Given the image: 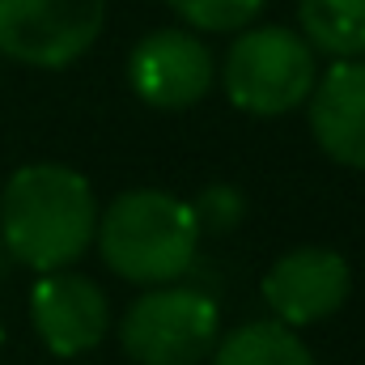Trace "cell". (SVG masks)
Here are the masks:
<instances>
[{
    "instance_id": "12",
    "label": "cell",
    "mask_w": 365,
    "mask_h": 365,
    "mask_svg": "<svg viewBox=\"0 0 365 365\" xmlns=\"http://www.w3.org/2000/svg\"><path fill=\"white\" fill-rule=\"evenodd\" d=\"M191 30H208V34H238L247 30L268 0H166Z\"/></svg>"
},
{
    "instance_id": "5",
    "label": "cell",
    "mask_w": 365,
    "mask_h": 365,
    "mask_svg": "<svg viewBox=\"0 0 365 365\" xmlns=\"http://www.w3.org/2000/svg\"><path fill=\"white\" fill-rule=\"evenodd\" d=\"M102 26L106 0H0V56L26 68H68Z\"/></svg>"
},
{
    "instance_id": "13",
    "label": "cell",
    "mask_w": 365,
    "mask_h": 365,
    "mask_svg": "<svg viewBox=\"0 0 365 365\" xmlns=\"http://www.w3.org/2000/svg\"><path fill=\"white\" fill-rule=\"evenodd\" d=\"M191 217H195L200 234H230V230H238L242 217H247V195H242L238 187H230V182H208V187L195 195Z\"/></svg>"
},
{
    "instance_id": "3",
    "label": "cell",
    "mask_w": 365,
    "mask_h": 365,
    "mask_svg": "<svg viewBox=\"0 0 365 365\" xmlns=\"http://www.w3.org/2000/svg\"><path fill=\"white\" fill-rule=\"evenodd\" d=\"M319 81V60L314 47L284 26H247L230 43L221 60V86L225 98L255 115V119H276L297 106Z\"/></svg>"
},
{
    "instance_id": "1",
    "label": "cell",
    "mask_w": 365,
    "mask_h": 365,
    "mask_svg": "<svg viewBox=\"0 0 365 365\" xmlns=\"http://www.w3.org/2000/svg\"><path fill=\"white\" fill-rule=\"evenodd\" d=\"M98 200L90 179L60 162L21 166L0 195V242L30 272L73 268L93 242Z\"/></svg>"
},
{
    "instance_id": "11",
    "label": "cell",
    "mask_w": 365,
    "mask_h": 365,
    "mask_svg": "<svg viewBox=\"0 0 365 365\" xmlns=\"http://www.w3.org/2000/svg\"><path fill=\"white\" fill-rule=\"evenodd\" d=\"M208 357L212 365H319L314 353L306 349V340L276 319L242 323L238 331L221 336Z\"/></svg>"
},
{
    "instance_id": "10",
    "label": "cell",
    "mask_w": 365,
    "mask_h": 365,
    "mask_svg": "<svg viewBox=\"0 0 365 365\" xmlns=\"http://www.w3.org/2000/svg\"><path fill=\"white\" fill-rule=\"evenodd\" d=\"M297 21L314 56L331 60L365 56V0H297Z\"/></svg>"
},
{
    "instance_id": "14",
    "label": "cell",
    "mask_w": 365,
    "mask_h": 365,
    "mask_svg": "<svg viewBox=\"0 0 365 365\" xmlns=\"http://www.w3.org/2000/svg\"><path fill=\"white\" fill-rule=\"evenodd\" d=\"M4 255H9V251H4V242H0V272H4Z\"/></svg>"
},
{
    "instance_id": "4",
    "label": "cell",
    "mask_w": 365,
    "mask_h": 365,
    "mask_svg": "<svg viewBox=\"0 0 365 365\" xmlns=\"http://www.w3.org/2000/svg\"><path fill=\"white\" fill-rule=\"evenodd\" d=\"M217 297L195 284H153L119 319V344L136 365H200L217 349Z\"/></svg>"
},
{
    "instance_id": "7",
    "label": "cell",
    "mask_w": 365,
    "mask_h": 365,
    "mask_svg": "<svg viewBox=\"0 0 365 365\" xmlns=\"http://www.w3.org/2000/svg\"><path fill=\"white\" fill-rule=\"evenodd\" d=\"M353 289V272L331 247H297L264 276V302L284 327H310L331 319Z\"/></svg>"
},
{
    "instance_id": "15",
    "label": "cell",
    "mask_w": 365,
    "mask_h": 365,
    "mask_svg": "<svg viewBox=\"0 0 365 365\" xmlns=\"http://www.w3.org/2000/svg\"><path fill=\"white\" fill-rule=\"evenodd\" d=\"M0 340H4V327H0Z\"/></svg>"
},
{
    "instance_id": "9",
    "label": "cell",
    "mask_w": 365,
    "mask_h": 365,
    "mask_svg": "<svg viewBox=\"0 0 365 365\" xmlns=\"http://www.w3.org/2000/svg\"><path fill=\"white\" fill-rule=\"evenodd\" d=\"M314 145L349 170H365V56L336 60L306 98Z\"/></svg>"
},
{
    "instance_id": "8",
    "label": "cell",
    "mask_w": 365,
    "mask_h": 365,
    "mask_svg": "<svg viewBox=\"0 0 365 365\" xmlns=\"http://www.w3.org/2000/svg\"><path fill=\"white\" fill-rule=\"evenodd\" d=\"M30 319L51 357H81L102 344L110 331V302L90 276H77L68 268L43 272L30 293Z\"/></svg>"
},
{
    "instance_id": "2",
    "label": "cell",
    "mask_w": 365,
    "mask_h": 365,
    "mask_svg": "<svg viewBox=\"0 0 365 365\" xmlns=\"http://www.w3.org/2000/svg\"><path fill=\"white\" fill-rule=\"evenodd\" d=\"M93 242L102 251V264L132 284H175L191 272L200 251V225L191 217V204L158 187L123 191L98 212Z\"/></svg>"
},
{
    "instance_id": "6",
    "label": "cell",
    "mask_w": 365,
    "mask_h": 365,
    "mask_svg": "<svg viewBox=\"0 0 365 365\" xmlns=\"http://www.w3.org/2000/svg\"><path fill=\"white\" fill-rule=\"evenodd\" d=\"M217 64L191 30H149L128 56V86L153 110H187L212 90Z\"/></svg>"
}]
</instances>
